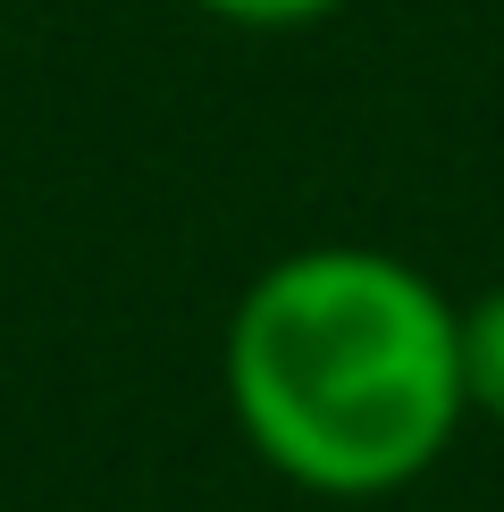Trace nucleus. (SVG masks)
<instances>
[{"label": "nucleus", "mask_w": 504, "mask_h": 512, "mask_svg": "<svg viewBox=\"0 0 504 512\" xmlns=\"http://www.w3.org/2000/svg\"><path fill=\"white\" fill-rule=\"evenodd\" d=\"M462 395H471V412L504 420V286L462 311Z\"/></svg>", "instance_id": "2"}, {"label": "nucleus", "mask_w": 504, "mask_h": 512, "mask_svg": "<svg viewBox=\"0 0 504 512\" xmlns=\"http://www.w3.org/2000/svg\"><path fill=\"white\" fill-rule=\"evenodd\" d=\"M227 403L286 487L336 504L395 496L454 445L462 311L412 261L311 244L269 261L227 319Z\"/></svg>", "instance_id": "1"}, {"label": "nucleus", "mask_w": 504, "mask_h": 512, "mask_svg": "<svg viewBox=\"0 0 504 512\" xmlns=\"http://www.w3.org/2000/svg\"><path fill=\"white\" fill-rule=\"evenodd\" d=\"M194 9H210L219 26H244V34H294V26L336 17L345 0H194Z\"/></svg>", "instance_id": "3"}]
</instances>
